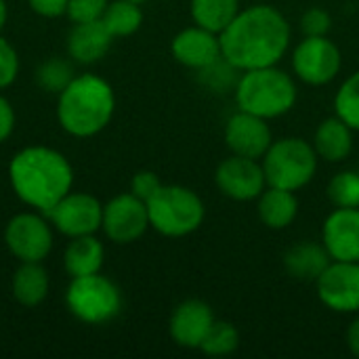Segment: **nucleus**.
<instances>
[{
    "label": "nucleus",
    "instance_id": "5",
    "mask_svg": "<svg viewBox=\"0 0 359 359\" xmlns=\"http://www.w3.org/2000/svg\"><path fill=\"white\" fill-rule=\"evenodd\" d=\"M149 227L164 238H185L200 229L206 217L202 198L185 185H164L145 202Z\"/></svg>",
    "mask_w": 359,
    "mask_h": 359
},
{
    "label": "nucleus",
    "instance_id": "10",
    "mask_svg": "<svg viewBox=\"0 0 359 359\" xmlns=\"http://www.w3.org/2000/svg\"><path fill=\"white\" fill-rule=\"evenodd\" d=\"M46 217L53 229L65 238L90 236L101 231L103 202L88 191H69L46 212Z\"/></svg>",
    "mask_w": 359,
    "mask_h": 359
},
{
    "label": "nucleus",
    "instance_id": "14",
    "mask_svg": "<svg viewBox=\"0 0 359 359\" xmlns=\"http://www.w3.org/2000/svg\"><path fill=\"white\" fill-rule=\"evenodd\" d=\"M225 143L236 156L261 160L273 143V135L265 118L238 109L225 124Z\"/></svg>",
    "mask_w": 359,
    "mask_h": 359
},
{
    "label": "nucleus",
    "instance_id": "27",
    "mask_svg": "<svg viewBox=\"0 0 359 359\" xmlns=\"http://www.w3.org/2000/svg\"><path fill=\"white\" fill-rule=\"evenodd\" d=\"M74 76H76V72L69 61L53 57V59H46L44 63H40V67L36 72V82L42 90L59 95L74 80Z\"/></svg>",
    "mask_w": 359,
    "mask_h": 359
},
{
    "label": "nucleus",
    "instance_id": "36",
    "mask_svg": "<svg viewBox=\"0 0 359 359\" xmlns=\"http://www.w3.org/2000/svg\"><path fill=\"white\" fill-rule=\"evenodd\" d=\"M347 347L355 358H359V318H355L347 328Z\"/></svg>",
    "mask_w": 359,
    "mask_h": 359
},
{
    "label": "nucleus",
    "instance_id": "8",
    "mask_svg": "<svg viewBox=\"0 0 359 359\" xmlns=\"http://www.w3.org/2000/svg\"><path fill=\"white\" fill-rule=\"evenodd\" d=\"M53 244V225L44 212H17L4 225V246L19 263H42L50 255Z\"/></svg>",
    "mask_w": 359,
    "mask_h": 359
},
{
    "label": "nucleus",
    "instance_id": "24",
    "mask_svg": "<svg viewBox=\"0 0 359 359\" xmlns=\"http://www.w3.org/2000/svg\"><path fill=\"white\" fill-rule=\"evenodd\" d=\"M191 19L215 34H221L242 11L240 0H191Z\"/></svg>",
    "mask_w": 359,
    "mask_h": 359
},
{
    "label": "nucleus",
    "instance_id": "21",
    "mask_svg": "<svg viewBox=\"0 0 359 359\" xmlns=\"http://www.w3.org/2000/svg\"><path fill=\"white\" fill-rule=\"evenodd\" d=\"M313 149L318 158L332 164L347 160L353 149V128L337 114L332 118L322 120L313 135Z\"/></svg>",
    "mask_w": 359,
    "mask_h": 359
},
{
    "label": "nucleus",
    "instance_id": "13",
    "mask_svg": "<svg viewBox=\"0 0 359 359\" xmlns=\"http://www.w3.org/2000/svg\"><path fill=\"white\" fill-rule=\"evenodd\" d=\"M320 301L334 313L359 311V263L332 261L316 282Z\"/></svg>",
    "mask_w": 359,
    "mask_h": 359
},
{
    "label": "nucleus",
    "instance_id": "3",
    "mask_svg": "<svg viewBox=\"0 0 359 359\" xmlns=\"http://www.w3.org/2000/svg\"><path fill=\"white\" fill-rule=\"evenodd\" d=\"M116 114V93L97 74H78L57 95V122L76 139H90L107 128Z\"/></svg>",
    "mask_w": 359,
    "mask_h": 359
},
{
    "label": "nucleus",
    "instance_id": "16",
    "mask_svg": "<svg viewBox=\"0 0 359 359\" xmlns=\"http://www.w3.org/2000/svg\"><path fill=\"white\" fill-rule=\"evenodd\" d=\"M212 324L215 313L210 305L200 299H187L175 307L168 322V332L175 345L183 349H200Z\"/></svg>",
    "mask_w": 359,
    "mask_h": 359
},
{
    "label": "nucleus",
    "instance_id": "7",
    "mask_svg": "<svg viewBox=\"0 0 359 359\" xmlns=\"http://www.w3.org/2000/svg\"><path fill=\"white\" fill-rule=\"evenodd\" d=\"M65 305L69 313L88 326H103L122 311V292L107 276L90 273L72 278L65 290Z\"/></svg>",
    "mask_w": 359,
    "mask_h": 359
},
{
    "label": "nucleus",
    "instance_id": "6",
    "mask_svg": "<svg viewBox=\"0 0 359 359\" xmlns=\"http://www.w3.org/2000/svg\"><path fill=\"white\" fill-rule=\"evenodd\" d=\"M318 154L313 143L303 137H282L273 141L261 158L267 185L299 191L309 185L318 172Z\"/></svg>",
    "mask_w": 359,
    "mask_h": 359
},
{
    "label": "nucleus",
    "instance_id": "1",
    "mask_svg": "<svg viewBox=\"0 0 359 359\" xmlns=\"http://www.w3.org/2000/svg\"><path fill=\"white\" fill-rule=\"evenodd\" d=\"M223 59L238 72L278 65L290 48L292 29L284 13L271 4L242 8L219 34Z\"/></svg>",
    "mask_w": 359,
    "mask_h": 359
},
{
    "label": "nucleus",
    "instance_id": "23",
    "mask_svg": "<svg viewBox=\"0 0 359 359\" xmlns=\"http://www.w3.org/2000/svg\"><path fill=\"white\" fill-rule=\"evenodd\" d=\"M50 278L42 263H21L11 278V294L13 299L27 309H34L44 303L48 297Z\"/></svg>",
    "mask_w": 359,
    "mask_h": 359
},
{
    "label": "nucleus",
    "instance_id": "17",
    "mask_svg": "<svg viewBox=\"0 0 359 359\" xmlns=\"http://www.w3.org/2000/svg\"><path fill=\"white\" fill-rule=\"evenodd\" d=\"M322 244L332 261L359 263V208H334L322 225Z\"/></svg>",
    "mask_w": 359,
    "mask_h": 359
},
{
    "label": "nucleus",
    "instance_id": "29",
    "mask_svg": "<svg viewBox=\"0 0 359 359\" xmlns=\"http://www.w3.org/2000/svg\"><path fill=\"white\" fill-rule=\"evenodd\" d=\"M328 200L334 208H359V172L343 170L328 183Z\"/></svg>",
    "mask_w": 359,
    "mask_h": 359
},
{
    "label": "nucleus",
    "instance_id": "15",
    "mask_svg": "<svg viewBox=\"0 0 359 359\" xmlns=\"http://www.w3.org/2000/svg\"><path fill=\"white\" fill-rule=\"evenodd\" d=\"M170 53L175 61L198 72L212 65L215 61L223 57L219 34L202 25H191V27L181 29L170 42Z\"/></svg>",
    "mask_w": 359,
    "mask_h": 359
},
{
    "label": "nucleus",
    "instance_id": "9",
    "mask_svg": "<svg viewBox=\"0 0 359 359\" xmlns=\"http://www.w3.org/2000/svg\"><path fill=\"white\" fill-rule=\"evenodd\" d=\"M343 67L341 48L328 36H305L292 53L297 78L309 86L330 84Z\"/></svg>",
    "mask_w": 359,
    "mask_h": 359
},
{
    "label": "nucleus",
    "instance_id": "37",
    "mask_svg": "<svg viewBox=\"0 0 359 359\" xmlns=\"http://www.w3.org/2000/svg\"><path fill=\"white\" fill-rule=\"evenodd\" d=\"M6 19H8V4L6 0H0V32L6 25Z\"/></svg>",
    "mask_w": 359,
    "mask_h": 359
},
{
    "label": "nucleus",
    "instance_id": "33",
    "mask_svg": "<svg viewBox=\"0 0 359 359\" xmlns=\"http://www.w3.org/2000/svg\"><path fill=\"white\" fill-rule=\"evenodd\" d=\"M160 187H162V181L154 170H139L130 179V194H135L143 202H147Z\"/></svg>",
    "mask_w": 359,
    "mask_h": 359
},
{
    "label": "nucleus",
    "instance_id": "26",
    "mask_svg": "<svg viewBox=\"0 0 359 359\" xmlns=\"http://www.w3.org/2000/svg\"><path fill=\"white\" fill-rule=\"evenodd\" d=\"M240 347V332L231 322H221L215 320L212 328L208 330V334L204 337L200 351L210 355V358H225L231 355L233 351H238Z\"/></svg>",
    "mask_w": 359,
    "mask_h": 359
},
{
    "label": "nucleus",
    "instance_id": "35",
    "mask_svg": "<svg viewBox=\"0 0 359 359\" xmlns=\"http://www.w3.org/2000/svg\"><path fill=\"white\" fill-rule=\"evenodd\" d=\"M15 122H17V116H15L11 101L4 95H0V145L8 141V137L13 135Z\"/></svg>",
    "mask_w": 359,
    "mask_h": 359
},
{
    "label": "nucleus",
    "instance_id": "19",
    "mask_svg": "<svg viewBox=\"0 0 359 359\" xmlns=\"http://www.w3.org/2000/svg\"><path fill=\"white\" fill-rule=\"evenodd\" d=\"M332 263L324 244L318 242H299L284 252V269L292 280L299 282H318L320 276Z\"/></svg>",
    "mask_w": 359,
    "mask_h": 359
},
{
    "label": "nucleus",
    "instance_id": "11",
    "mask_svg": "<svg viewBox=\"0 0 359 359\" xmlns=\"http://www.w3.org/2000/svg\"><path fill=\"white\" fill-rule=\"evenodd\" d=\"M149 229L147 204L135 194H120L103 204L101 231L114 244L126 246L145 236Z\"/></svg>",
    "mask_w": 359,
    "mask_h": 359
},
{
    "label": "nucleus",
    "instance_id": "30",
    "mask_svg": "<svg viewBox=\"0 0 359 359\" xmlns=\"http://www.w3.org/2000/svg\"><path fill=\"white\" fill-rule=\"evenodd\" d=\"M107 4H109V0H69L65 15L72 23L99 21L105 13Z\"/></svg>",
    "mask_w": 359,
    "mask_h": 359
},
{
    "label": "nucleus",
    "instance_id": "2",
    "mask_svg": "<svg viewBox=\"0 0 359 359\" xmlns=\"http://www.w3.org/2000/svg\"><path fill=\"white\" fill-rule=\"evenodd\" d=\"M8 183L15 196L38 212H48L74 185L69 160L53 147L29 145L19 149L8 162Z\"/></svg>",
    "mask_w": 359,
    "mask_h": 359
},
{
    "label": "nucleus",
    "instance_id": "4",
    "mask_svg": "<svg viewBox=\"0 0 359 359\" xmlns=\"http://www.w3.org/2000/svg\"><path fill=\"white\" fill-rule=\"evenodd\" d=\"M233 93L238 109L261 116L265 120L288 114L299 97L292 76L278 65L242 72Z\"/></svg>",
    "mask_w": 359,
    "mask_h": 359
},
{
    "label": "nucleus",
    "instance_id": "32",
    "mask_svg": "<svg viewBox=\"0 0 359 359\" xmlns=\"http://www.w3.org/2000/svg\"><path fill=\"white\" fill-rule=\"evenodd\" d=\"M332 27V17L328 11L320 8V6H313L309 11L303 13L301 17V32L303 36H328Z\"/></svg>",
    "mask_w": 359,
    "mask_h": 359
},
{
    "label": "nucleus",
    "instance_id": "20",
    "mask_svg": "<svg viewBox=\"0 0 359 359\" xmlns=\"http://www.w3.org/2000/svg\"><path fill=\"white\" fill-rule=\"evenodd\" d=\"M103 263H105V246L97 238V233L69 238L63 250V267L69 278L99 273L103 269Z\"/></svg>",
    "mask_w": 359,
    "mask_h": 359
},
{
    "label": "nucleus",
    "instance_id": "12",
    "mask_svg": "<svg viewBox=\"0 0 359 359\" xmlns=\"http://www.w3.org/2000/svg\"><path fill=\"white\" fill-rule=\"evenodd\" d=\"M215 183L223 196L236 202L257 200L267 187L261 160H252V158H244L236 154H231L217 166Z\"/></svg>",
    "mask_w": 359,
    "mask_h": 359
},
{
    "label": "nucleus",
    "instance_id": "18",
    "mask_svg": "<svg viewBox=\"0 0 359 359\" xmlns=\"http://www.w3.org/2000/svg\"><path fill=\"white\" fill-rule=\"evenodd\" d=\"M111 42L114 36L107 32L101 19L88 23H74L67 34V55L76 63L93 65L109 53Z\"/></svg>",
    "mask_w": 359,
    "mask_h": 359
},
{
    "label": "nucleus",
    "instance_id": "25",
    "mask_svg": "<svg viewBox=\"0 0 359 359\" xmlns=\"http://www.w3.org/2000/svg\"><path fill=\"white\" fill-rule=\"evenodd\" d=\"M107 32L116 38H126L139 32L143 25V11L141 4L130 0H111L101 17Z\"/></svg>",
    "mask_w": 359,
    "mask_h": 359
},
{
    "label": "nucleus",
    "instance_id": "34",
    "mask_svg": "<svg viewBox=\"0 0 359 359\" xmlns=\"http://www.w3.org/2000/svg\"><path fill=\"white\" fill-rule=\"evenodd\" d=\"M25 2L36 15L46 17V19H57V17L65 15L69 0H25Z\"/></svg>",
    "mask_w": 359,
    "mask_h": 359
},
{
    "label": "nucleus",
    "instance_id": "28",
    "mask_svg": "<svg viewBox=\"0 0 359 359\" xmlns=\"http://www.w3.org/2000/svg\"><path fill=\"white\" fill-rule=\"evenodd\" d=\"M334 114L353 130H359V69L353 72L337 90Z\"/></svg>",
    "mask_w": 359,
    "mask_h": 359
},
{
    "label": "nucleus",
    "instance_id": "31",
    "mask_svg": "<svg viewBox=\"0 0 359 359\" xmlns=\"http://www.w3.org/2000/svg\"><path fill=\"white\" fill-rule=\"evenodd\" d=\"M19 76V55L15 46L0 36V90L8 88Z\"/></svg>",
    "mask_w": 359,
    "mask_h": 359
},
{
    "label": "nucleus",
    "instance_id": "38",
    "mask_svg": "<svg viewBox=\"0 0 359 359\" xmlns=\"http://www.w3.org/2000/svg\"><path fill=\"white\" fill-rule=\"evenodd\" d=\"M130 2H137V4H143L145 0H130Z\"/></svg>",
    "mask_w": 359,
    "mask_h": 359
},
{
    "label": "nucleus",
    "instance_id": "22",
    "mask_svg": "<svg viewBox=\"0 0 359 359\" xmlns=\"http://www.w3.org/2000/svg\"><path fill=\"white\" fill-rule=\"evenodd\" d=\"M257 212L265 227L269 229H286L299 215V200L294 191L267 185L265 191L257 198Z\"/></svg>",
    "mask_w": 359,
    "mask_h": 359
}]
</instances>
